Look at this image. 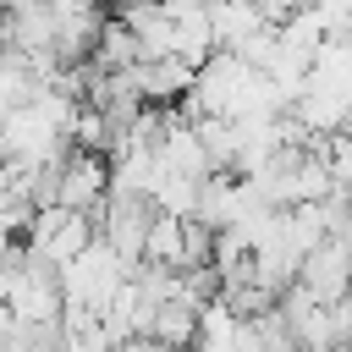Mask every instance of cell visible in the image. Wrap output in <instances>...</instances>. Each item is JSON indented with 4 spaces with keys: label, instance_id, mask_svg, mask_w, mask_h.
<instances>
[{
    "label": "cell",
    "instance_id": "6da1fadb",
    "mask_svg": "<svg viewBox=\"0 0 352 352\" xmlns=\"http://www.w3.org/2000/svg\"><path fill=\"white\" fill-rule=\"evenodd\" d=\"M126 275H132V258H126V253H116L104 236H94L72 264H60V292H66V302L104 314V308H110V297L126 286Z\"/></svg>",
    "mask_w": 352,
    "mask_h": 352
},
{
    "label": "cell",
    "instance_id": "7a4b0ae2",
    "mask_svg": "<svg viewBox=\"0 0 352 352\" xmlns=\"http://www.w3.org/2000/svg\"><path fill=\"white\" fill-rule=\"evenodd\" d=\"M154 214H160V204H154L148 192H121V187H110V198L94 209V226H99V236H104L116 253H126V258L138 264L143 248H148Z\"/></svg>",
    "mask_w": 352,
    "mask_h": 352
},
{
    "label": "cell",
    "instance_id": "3957f363",
    "mask_svg": "<svg viewBox=\"0 0 352 352\" xmlns=\"http://www.w3.org/2000/svg\"><path fill=\"white\" fill-rule=\"evenodd\" d=\"M94 236H99L94 214L66 209V204H44V209L33 214V226H28V248H33L38 258H50V264H72Z\"/></svg>",
    "mask_w": 352,
    "mask_h": 352
},
{
    "label": "cell",
    "instance_id": "277c9868",
    "mask_svg": "<svg viewBox=\"0 0 352 352\" xmlns=\"http://www.w3.org/2000/svg\"><path fill=\"white\" fill-rule=\"evenodd\" d=\"M297 280H302L308 292H319L324 302L346 297V292H352V242H341V236H324V242H319V248L302 258Z\"/></svg>",
    "mask_w": 352,
    "mask_h": 352
},
{
    "label": "cell",
    "instance_id": "5b68a950",
    "mask_svg": "<svg viewBox=\"0 0 352 352\" xmlns=\"http://www.w3.org/2000/svg\"><path fill=\"white\" fill-rule=\"evenodd\" d=\"M148 336H154L160 346H192V341H198V302H187V297H165V302L154 308Z\"/></svg>",
    "mask_w": 352,
    "mask_h": 352
},
{
    "label": "cell",
    "instance_id": "8992f818",
    "mask_svg": "<svg viewBox=\"0 0 352 352\" xmlns=\"http://www.w3.org/2000/svg\"><path fill=\"white\" fill-rule=\"evenodd\" d=\"M138 60H143V50H138L132 28H126L121 16H110V22L99 28V44H94V66H104V72H126V66H138Z\"/></svg>",
    "mask_w": 352,
    "mask_h": 352
}]
</instances>
